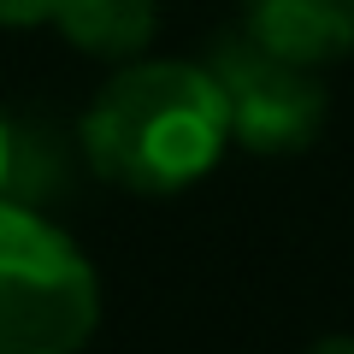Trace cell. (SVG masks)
Returning <instances> with one entry per match:
<instances>
[{
  "label": "cell",
  "instance_id": "obj_7",
  "mask_svg": "<svg viewBox=\"0 0 354 354\" xmlns=\"http://www.w3.org/2000/svg\"><path fill=\"white\" fill-rule=\"evenodd\" d=\"M48 18H53V0H0V30H30Z\"/></svg>",
  "mask_w": 354,
  "mask_h": 354
},
{
  "label": "cell",
  "instance_id": "obj_1",
  "mask_svg": "<svg viewBox=\"0 0 354 354\" xmlns=\"http://www.w3.org/2000/svg\"><path fill=\"white\" fill-rule=\"evenodd\" d=\"M83 165L130 195H177L230 148L225 101L195 59H124L77 124Z\"/></svg>",
  "mask_w": 354,
  "mask_h": 354
},
{
  "label": "cell",
  "instance_id": "obj_3",
  "mask_svg": "<svg viewBox=\"0 0 354 354\" xmlns=\"http://www.w3.org/2000/svg\"><path fill=\"white\" fill-rule=\"evenodd\" d=\"M201 65L218 83L230 142H242L248 153L278 160V153H301V148L319 142V130L330 118V88H325L319 71L266 53L242 30L213 36V48H207Z\"/></svg>",
  "mask_w": 354,
  "mask_h": 354
},
{
  "label": "cell",
  "instance_id": "obj_4",
  "mask_svg": "<svg viewBox=\"0 0 354 354\" xmlns=\"http://www.w3.org/2000/svg\"><path fill=\"white\" fill-rule=\"evenodd\" d=\"M236 30L307 71L354 59V0H236Z\"/></svg>",
  "mask_w": 354,
  "mask_h": 354
},
{
  "label": "cell",
  "instance_id": "obj_6",
  "mask_svg": "<svg viewBox=\"0 0 354 354\" xmlns=\"http://www.w3.org/2000/svg\"><path fill=\"white\" fill-rule=\"evenodd\" d=\"M65 171H71V148L59 130L0 106V201L48 207L65 189Z\"/></svg>",
  "mask_w": 354,
  "mask_h": 354
},
{
  "label": "cell",
  "instance_id": "obj_8",
  "mask_svg": "<svg viewBox=\"0 0 354 354\" xmlns=\"http://www.w3.org/2000/svg\"><path fill=\"white\" fill-rule=\"evenodd\" d=\"M307 354H354V337H319Z\"/></svg>",
  "mask_w": 354,
  "mask_h": 354
},
{
  "label": "cell",
  "instance_id": "obj_5",
  "mask_svg": "<svg viewBox=\"0 0 354 354\" xmlns=\"http://www.w3.org/2000/svg\"><path fill=\"white\" fill-rule=\"evenodd\" d=\"M53 30L88 59H142L160 30V0H53Z\"/></svg>",
  "mask_w": 354,
  "mask_h": 354
},
{
  "label": "cell",
  "instance_id": "obj_2",
  "mask_svg": "<svg viewBox=\"0 0 354 354\" xmlns=\"http://www.w3.org/2000/svg\"><path fill=\"white\" fill-rule=\"evenodd\" d=\"M101 278L41 207L0 201V354H83Z\"/></svg>",
  "mask_w": 354,
  "mask_h": 354
}]
</instances>
